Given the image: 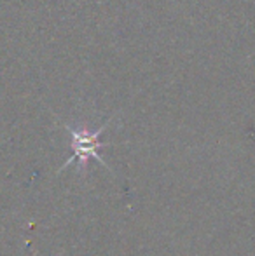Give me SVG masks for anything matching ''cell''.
<instances>
[{"instance_id": "cell-1", "label": "cell", "mask_w": 255, "mask_h": 256, "mask_svg": "<svg viewBox=\"0 0 255 256\" xmlns=\"http://www.w3.org/2000/svg\"><path fill=\"white\" fill-rule=\"evenodd\" d=\"M109 124H110V120H107L105 124H103L102 128L96 129V131H88L84 126H82V128H74V126H68V124L65 126V129H67L72 136V148H74V155L67 158V162L60 168L58 172H62L63 169H67L68 166L75 164V162L79 164V169H81V171H86V169H88V162L91 160V158H95L96 162H100L103 168H107L110 171L109 164H107V162L102 158V155L98 154L100 148L109 146V143L100 142V136H102V132L105 131Z\"/></svg>"}]
</instances>
